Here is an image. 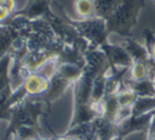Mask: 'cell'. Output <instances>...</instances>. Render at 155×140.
<instances>
[]
</instances>
